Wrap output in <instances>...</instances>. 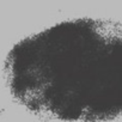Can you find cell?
<instances>
[{
    "instance_id": "cell-1",
    "label": "cell",
    "mask_w": 122,
    "mask_h": 122,
    "mask_svg": "<svg viewBox=\"0 0 122 122\" xmlns=\"http://www.w3.org/2000/svg\"><path fill=\"white\" fill-rule=\"evenodd\" d=\"M13 97L29 110L66 122L122 115V23L64 20L13 46L5 61Z\"/></svg>"
}]
</instances>
